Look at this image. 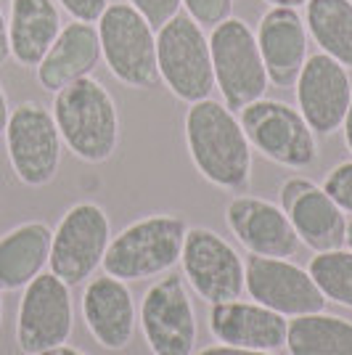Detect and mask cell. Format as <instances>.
Here are the masks:
<instances>
[{
	"label": "cell",
	"mask_w": 352,
	"mask_h": 355,
	"mask_svg": "<svg viewBox=\"0 0 352 355\" xmlns=\"http://www.w3.org/2000/svg\"><path fill=\"white\" fill-rule=\"evenodd\" d=\"M53 228L43 220L14 225L0 236V292H21L48 268Z\"/></svg>",
	"instance_id": "21"
},
{
	"label": "cell",
	"mask_w": 352,
	"mask_h": 355,
	"mask_svg": "<svg viewBox=\"0 0 352 355\" xmlns=\"http://www.w3.org/2000/svg\"><path fill=\"white\" fill-rule=\"evenodd\" d=\"M101 61V40L96 24L88 21H69L64 24L51 45V51L43 56V61L35 67L40 88L48 93H59L74 80L90 77L93 69Z\"/></svg>",
	"instance_id": "20"
},
{
	"label": "cell",
	"mask_w": 352,
	"mask_h": 355,
	"mask_svg": "<svg viewBox=\"0 0 352 355\" xmlns=\"http://www.w3.org/2000/svg\"><path fill=\"white\" fill-rule=\"evenodd\" d=\"M342 133H344V146H347V151L352 154V101H350L347 114H344V122H342Z\"/></svg>",
	"instance_id": "33"
},
{
	"label": "cell",
	"mask_w": 352,
	"mask_h": 355,
	"mask_svg": "<svg viewBox=\"0 0 352 355\" xmlns=\"http://www.w3.org/2000/svg\"><path fill=\"white\" fill-rule=\"evenodd\" d=\"M101 61L112 77L132 90H151L159 83L157 30L130 3H109L96 21Z\"/></svg>",
	"instance_id": "4"
},
{
	"label": "cell",
	"mask_w": 352,
	"mask_h": 355,
	"mask_svg": "<svg viewBox=\"0 0 352 355\" xmlns=\"http://www.w3.org/2000/svg\"><path fill=\"white\" fill-rule=\"evenodd\" d=\"M125 3H130L135 11H141V16H146V21L154 30L167 24L183 6V0H125Z\"/></svg>",
	"instance_id": "28"
},
{
	"label": "cell",
	"mask_w": 352,
	"mask_h": 355,
	"mask_svg": "<svg viewBox=\"0 0 352 355\" xmlns=\"http://www.w3.org/2000/svg\"><path fill=\"white\" fill-rule=\"evenodd\" d=\"M297 109L308 119L315 135H331L342 130L344 114L352 101V77L339 61L326 53L308 56L302 72L294 83Z\"/></svg>",
	"instance_id": "15"
},
{
	"label": "cell",
	"mask_w": 352,
	"mask_h": 355,
	"mask_svg": "<svg viewBox=\"0 0 352 355\" xmlns=\"http://www.w3.org/2000/svg\"><path fill=\"white\" fill-rule=\"evenodd\" d=\"M225 220L231 234L249 254L292 260L302 247L281 205H273L263 196L236 193L225 207Z\"/></svg>",
	"instance_id": "16"
},
{
	"label": "cell",
	"mask_w": 352,
	"mask_h": 355,
	"mask_svg": "<svg viewBox=\"0 0 352 355\" xmlns=\"http://www.w3.org/2000/svg\"><path fill=\"white\" fill-rule=\"evenodd\" d=\"M209 56L215 88L220 90L222 104L231 112H241L244 106L265 98L267 93V72H265L260 45L247 21L225 19L209 32Z\"/></svg>",
	"instance_id": "6"
},
{
	"label": "cell",
	"mask_w": 352,
	"mask_h": 355,
	"mask_svg": "<svg viewBox=\"0 0 352 355\" xmlns=\"http://www.w3.org/2000/svg\"><path fill=\"white\" fill-rule=\"evenodd\" d=\"M350 3H352V0H350Z\"/></svg>",
	"instance_id": "38"
},
{
	"label": "cell",
	"mask_w": 352,
	"mask_h": 355,
	"mask_svg": "<svg viewBox=\"0 0 352 355\" xmlns=\"http://www.w3.org/2000/svg\"><path fill=\"white\" fill-rule=\"evenodd\" d=\"M321 186L339 207L344 209V215H352V159L331 167L323 178Z\"/></svg>",
	"instance_id": "27"
},
{
	"label": "cell",
	"mask_w": 352,
	"mask_h": 355,
	"mask_svg": "<svg viewBox=\"0 0 352 355\" xmlns=\"http://www.w3.org/2000/svg\"><path fill=\"white\" fill-rule=\"evenodd\" d=\"M206 329L220 345L279 353L286 347L289 318L254 300H231L220 305H209Z\"/></svg>",
	"instance_id": "18"
},
{
	"label": "cell",
	"mask_w": 352,
	"mask_h": 355,
	"mask_svg": "<svg viewBox=\"0 0 352 355\" xmlns=\"http://www.w3.org/2000/svg\"><path fill=\"white\" fill-rule=\"evenodd\" d=\"M249 300L260 302L283 318L326 311V297L315 286L308 268L297 266L289 257H247V289Z\"/></svg>",
	"instance_id": "13"
},
{
	"label": "cell",
	"mask_w": 352,
	"mask_h": 355,
	"mask_svg": "<svg viewBox=\"0 0 352 355\" xmlns=\"http://www.w3.org/2000/svg\"><path fill=\"white\" fill-rule=\"evenodd\" d=\"M183 279L209 305L241 300L247 289V260L218 231L193 225L183 241Z\"/></svg>",
	"instance_id": "11"
},
{
	"label": "cell",
	"mask_w": 352,
	"mask_h": 355,
	"mask_svg": "<svg viewBox=\"0 0 352 355\" xmlns=\"http://www.w3.org/2000/svg\"><path fill=\"white\" fill-rule=\"evenodd\" d=\"M186 14L204 30H212L234 16V0H183Z\"/></svg>",
	"instance_id": "26"
},
{
	"label": "cell",
	"mask_w": 352,
	"mask_h": 355,
	"mask_svg": "<svg viewBox=\"0 0 352 355\" xmlns=\"http://www.w3.org/2000/svg\"><path fill=\"white\" fill-rule=\"evenodd\" d=\"M80 313L88 326L90 337L103 350H125L138 329V305L132 300L130 286L114 276L103 273L98 279L85 282L80 300Z\"/></svg>",
	"instance_id": "17"
},
{
	"label": "cell",
	"mask_w": 352,
	"mask_h": 355,
	"mask_svg": "<svg viewBox=\"0 0 352 355\" xmlns=\"http://www.w3.org/2000/svg\"><path fill=\"white\" fill-rule=\"evenodd\" d=\"M265 3H270V6H281V8H302V6H308L310 0H265Z\"/></svg>",
	"instance_id": "35"
},
{
	"label": "cell",
	"mask_w": 352,
	"mask_h": 355,
	"mask_svg": "<svg viewBox=\"0 0 352 355\" xmlns=\"http://www.w3.org/2000/svg\"><path fill=\"white\" fill-rule=\"evenodd\" d=\"M6 151L19 183L27 189H43L59 175L64 141L53 112L37 101H21L11 109L6 122Z\"/></svg>",
	"instance_id": "8"
},
{
	"label": "cell",
	"mask_w": 352,
	"mask_h": 355,
	"mask_svg": "<svg viewBox=\"0 0 352 355\" xmlns=\"http://www.w3.org/2000/svg\"><path fill=\"white\" fill-rule=\"evenodd\" d=\"M188 223L180 215L157 212L138 218L112 236L103 254V273L119 282H143L170 273L180 263Z\"/></svg>",
	"instance_id": "3"
},
{
	"label": "cell",
	"mask_w": 352,
	"mask_h": 355,
	"mask_svg": "<svg viewBox=\"0 0 352 355\" xmlns=\"http://www.w3.org/2000/svg\"><path fill=\"white\" fill-rule=\"evenodd\" d=\"M8 114H11V106H8V96L0 85V138L6 133V122H8Z\"/></svg>",
	"instance_id": "32"
},
{
	"label": "cell",
	"mask_w": 352,
	"mask_h": 355,
	"mask_svg": "<svg viewBox=\"0 0 352 355\" xmlns=\"http://www.w3.org/2000/svg\"><path fill=\"white\" fill-rule=\"evenodd\" d=\"M289 355H352V321L334 313H308L289 318Z\"/></svg>",
	"instance_id": "23"
},
{
	"label": "cell",
	"mask_w": 352,
	"mask_h": 355,
	"mask_svg": "<svg viewBox=\"0 0 352 355\" xmlns=\"http://www.w3.org/2000/svg\"><path fill=\"white\" fill-rule=\"evenodd\" d=\"M112 241V220L96 202H77L61 215L51 239L48 268L69 286L90 282Z\"/></svg>",
	"instance_id": "9"
},
{
	"label": "cell",
	"mask_w": 352,
	"mask_h": 355,
	"mask_svg": "<svg viewBox=\"0 0 352 355\" xmlns=\"http://www.w3.org/2000/svg\"><path fill=\"white\" fill-rule=\"evenodd\" d=\"M74 331L72 286L51 270L40 273L21 289L16 311V347L24 355H37L67 345Z\"/></svg>",
	"instance_id": "12"
},
{
	"label": "cell",
	"mask_w": 352,
	"mask_h": 355,
	"mask_svg": "<svg viewBox=\"0 0 352 355\" xmlns=\"http://www.w3.org/2000/svg\"><path fill=\"white\" fill-rule=\"evenodd\" d=\"M305 24L321 53L352 72V3L350 0H310Z\"/></svg>",
	"instance_id": "24"
},
{
	"label": "cell",
	"mask_w": 352,
	"mask_h": 355,
	"mask_svg": "<svg viewBox=\"0 0 352 355\" xmlns=\"http://www.w3.org/2000/svg\"><path fill=\"white\" fill-rule=\"evenodd\" d=\"M141 334L154 355H193L199 342L196 308L183 273H161L141 300Z\"/></svg>",
	"instance_id": "10"
},
{
	"label": "cell",
	"mask_w": 352,
	"mask_h": 355,
	"mask_svg": "<svg viewBox=\"0 0 352 355\" xmlns=\"http://www.w3.org/2000/svg\"><path fill=\"white\" fill-rule=\"evenodd\" d=\"M37 355H88V353H82L80 347H72V345H59V347H51V350H43V353Z\"/></svg>",
	"instance_id": "34"
},
{
	"label": "cell",
	"mask_w": 352,
	"mask_h": 355,
	"mask_svg": "<svg viewBox=\"0 0 352 355\" xmlns=\"http://www.w3.org/2000/svg\"><path fill=\"white\" fill-rule=\"evenodd\" d=\"M3 318H6V302H3V292H0V326H3Z\"/></svg>",
	"instance_id": "37"
},
{
	"label": "cell",
	"mask_w": 352,
	"mask_h": 355,
	"mask_svg": "<svg viewBox=\"0 0 352 355\" xmlns=\"http://www.w3.org/2000/svg\"><path fill=\"white\" fill-rule=\"evenodd\" d=\"M61 14L56 0H11L8 8V43L11 59L35 69L51 51L61 32Z\"/></svg>",
	"instance_id": "22"
},
{
	"label": "cell",
	"mask_w": 352,
	"mask_h": 355,
	"mask_svg": "<svg viewBox=\"0 0 352 355\" xmlns=\"http://www.w3.org/2000/svg\"><path fill=\"white\" fill-rule=\"evenodd\" d=\"M183 138L196 173L215 189L241 193L252 180V146L241 122L222 101L188 104Z\"/></svg>",
	"instance_id": "1"
},
{
	"label": "cell",
	"mask_w": 352,
	"mask_h": 355,
	"mask_svg": "<svg viewBox=\"0 0 352 355\" xmlns=\"http://www.w3.org/2000/svg\"><path fill=\"white\" fill-rule=\"evenodd\" d=\"M53 119L64 146L80 162L101 164L114 157L122 135L119 109L96 77L74 80L53 93Z\"/></svg>",
	"instance_id": "2"
},
{
	"label": "cell",
	"mask_w": 352,
	"mask_h": 355,
	"mask_svg": "<svg viewBox=\"0 0 352 355\" xmlns=\"http://www.w3.org/2000/svg\"><path fill=\"white\" fill-rule=\"evenodd\" d=\"M252 151L286 170H308L318 162V135L297 106L279 98H260L238 112Z\"/></svg>",
	"instance_id": "7"
},
{
	"label": "cell",
	"mask_w": 352,
	"mask_h": 355,
	"mask_svg": "<svg viewBox=\"0 0 352 355\" xmlns=\"http://www.w3.org/2000/svg\"><path fill=\"white\" fill-rule=\"evenodd\" d=\"M157 67L167 90L186 104L204 101L215 90L209 35L186 11L157 30Z\"/></svg>",
	"instance_id": "5"
},
{
	"label": "cell",
	"mask_w": 352,
	"mask_h": 355,
	"mask_svg": "<svg viewBox=\"0 0 352 355\" xmlns=\"http://www.w3.org/2000/svg\"><path fill=\"white\" fill-rule=\"evenodd\" d=\"M279 205L308 250L328 252L344 247L347 215L315 180L302 175L286 178L279 189Z\"/></svg>",
	"instance_id": "14"
},
{
	"label": "cell",
	"mask_w": 352,
	"mask_h": 355,
	"mask_svg": "<svg viewBox=\"0 0 352 355\" xmlns=\"http://www.w3.org/2000/svg\"><path fill=\"white\" fill-rule=\"evenodd\" d=\"M260 56L270 85L276 88H294L297 77L308 61V24L297 8L270 6L254 30Z\"/></svg>",
	"instance_id": "19"
},
{
	"label": "cell",
	"mask_w": 352,
	"mask_h": 355,
	"mask_svg": "<svg viewBox=\"0 0 352 355\" xmlns=\"http://www.w3.org/2000/svg\"><path fill=\"white\" fill-rule=\"evenodd\" d=\"M193 355H276V353H263V350H247V347H234V345H209L204 350Z\"/></svg>",
	"instance_id": "30"
},
{
	"label": "cell",
	"mask_w": 352,
	"mask_h": 355,
	"mask_svg": "<svg viewBox=\"0 0 352 355\" xmlns=\"http://www.w3.org/2000/svg\"><path fill=\"white\" fill-rule=\"evenodd\" d=\"M11 59V43H8V19L0 8V67Z\"/></svg>",
	"instance_id": "31"
},
{
	"label": "cell",
	"mask_w": 352,
	"mask_h": 355,
	"mask_svg": "<svg viewBox=\"0 0 352 355\" xmlns=\"http://www.w3.org/2000/svg\"><path fill=\"white\" fill-rule=\"evenodd\" d=\"M67 14L72 16L74 21H88V24H96L101 14L109 8L112 0H56Z\"/></svg>",
	"instance_id": "29"
},
{
	"label": "cell",
	"mask_w": 352,
	"mask_h": 355,
	"mask_svg": "<svg viewBox=\"0 0 352 355\" xmlns=\"http://www.w3.org/2000/svg\"><path fill=\"white\" fill-rule=\"evenodd\" d=\"M344 247L352 250V220H347V241H344Z\"/></svg>",
	"instance_id": "36"
},
{
	"label": "cell",
	"mask_w": 352,
	"mask_h": 355,
	"mask_svg": "<svg viewBox=\"0 0 352 355\" xmlns=\"http://www.w3.org/2000/svg\"><path fill=\"white\" fill-rule=\"evenodd\" d=\"M308 270L321 295L326 297V302L352 311V250L339 247V250L315 252Z\"/></svg>",
	"instance_id": "25"
}]
</instances>
